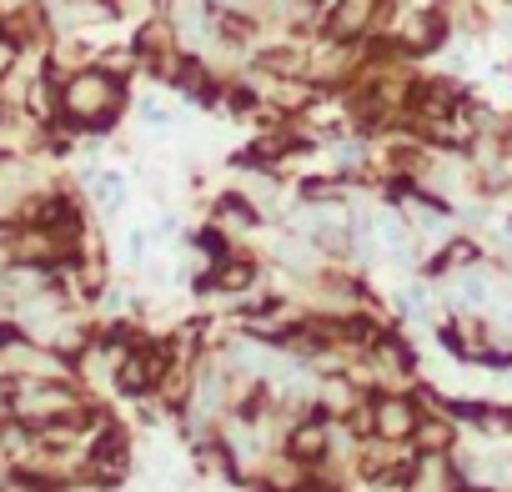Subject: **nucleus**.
I'll return each mask as SVG.
<instances>
[{
	"mask_svg": "<svg viewBox=\"0 0 512 492\" xmlns=\"http://www.w3.org/2000/svg\"><path fill=\"white\" fill-rule=\"evenodd\" d=\"M417 437H422L427 447H447V422H422Z\"/></svg>",
	"mask_w": 512,
	"mask_h": 492,
	"instance_id": "obj_5",
	"label": "nucleus"
},
{
	"mask_svg": "<svg viewBox=\"0 0 512 492\" xmlns=\"http://www.w3.org/2000/svg\"><path fill=\"white\" fill-rule=\"evenodd\" d=\"M327 447V432H322V422H302L297 432H292V452L297 457H317Z\"/></svg>",
	"mask_w": 512,
	"mask_h": 492,
	"instance_id": "obj_4",
	"label": "nucleus"
},
{
	"mask_svg": "<svg viewBox=\"0 0 512 492\" xmlns=\"http://www.w3.org/2000/svg\"><path fill=\"white\" fill-rule=\"evenodd\" d=\"M106 6H111V0H106Z\"/></svg>",
	"mask_w": 512,
	"mask_h": 492,
	"instance_id": "obj_8",
	"label": "nucleus"
},
{
	"mask_svg": "<svg viewBox=\"0 0 512 492\" xmlns=\"http://www.w3.org/2000/svg\"><path fill=\"white\" fill-rule=\"evenodd\" d=\"M16 56H21V46H16V36H0V76H6V71L16 66Z\"/></svg>",
	"mask_w": 512,
	"mask_h": 492,
	"instance_id": "obj_6",
	"label": "nucleus"
},
{
	"mask_svg": "<svg viewBox=\"0 0 512 492\" xmlns=\"http://www.w3.org/2000/svg\"><path fill=\"white\" fill-rule=\"evenodd\" d=\"M372 11H377V0H342V16H337V31L342 36H357L367 21H372Z\"/></svg>",
	"mask_w": 512,
	"mask_h": 492,
	"instance_id": "obj_3",
	"label": "nucleus"
},
{
	"mask_svg": "<svg viewBox=\"0 0 512 492\" xmlns=\"http://www.w3.org/2000/svg\"><path fill=\"white\" fill-rule=\"evenodd\" d=\"M96 196H101L106 206H116V201H121V181H116V176H101V181H96Z\"/></svg>",
	"mask_w": 512,
	"mask_h": 492,
	"instance_id": "obj_7",
	"label": "nucleus"
},
{
	"mask_svg": "<svg viewBox=\"0 0 512 492\" xmlns=\"http://www.w3.org/2000/svg\"><path fill=\"white\" fill-rule=\"evenodd\" d=\"M116 111H121V86L106 71H81L61 91V116L76 126H111Z\"/></svg>",
	"mask_w": 512,
	"mask_h": 492,
	"instance_id": "obj_1",
	"label": "nucleus"
},
{
	"mask_svg": "<svg viewBox=\"0 0 512 492\" xmlns=\"http://www.w3.org/2000/svg\"><path fill=\"white\" fill-rule=\"evenodd\" d=\"M372 412H377L372 427H377L382 437H412V432H417V412H412V402H402V397H382Z\"/></svg>",
	"mask_w": 512,
	"mask_h": 492,
	"instance_id": "obj_2",
	"label": "nucleus"
}]
</instances>
